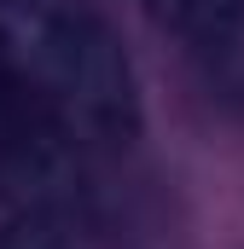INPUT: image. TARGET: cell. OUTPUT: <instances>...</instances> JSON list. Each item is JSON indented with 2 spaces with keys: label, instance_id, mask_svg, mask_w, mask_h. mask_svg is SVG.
Listing matches in <instances>:
<instances>
[{
  "label": "cell",
  "instance_id": "cell-1",
  "mask_svg": "<svg viewBox=\"0 0 244 249\" xmlns=\"http://www.w3.org/2000/svg\"><path fill=\"white\" fill-rule=\"evenodd\" d=\"M12 29L81 162L93 168L99 157H122L140 139V87L105 12L87 0H29Z\"/></svg>",
  "mask_w": 244,
  "mask_h": 249
},
{
  "label": "cell",
  "instance_id": "cell-2",
  "mask_svg": "<svg viewBox=\"0 0 244 249\" xmlns=\"http://www.w3.org/2000/svg\"><path fill=\"white\" fill-rule=\"evenodd\" d=\"M0 191L53 220L87 203V162L64 139L59 116L23 58V41L6 18H0Z\"/></svg>",
  "mask_w": 244,
  "mask_h": 249
},
{
  "label": "cell",
  "instance_id": "cell-3",
  "mask_svg": "<svg viewBox=\"0 0 244 249\" xmlns=\"http://www.w3.org/2000/svg\"><path fill=\"white\" fill-rule=\"evenodd\" d=\"M145 12L209 58H233L244 47V0H145Z\"/></svg>",
  "mask_w": 244,
  "mask_h": 249
},
{
  "label": "cell",
  "instance_id": "cell-4",
  "mask_svg": "<svg viewBox=\"0 0 244 249\" xmlns=\"http://www.w3.org/2000/svg\"><path fill=\"white\" fill-rule=\"evenodd\" d=\"M0 6H12V12H18V6H29V0H0Z\"/></svg>",
  "mask_w": 244,
  "mask_h": 249
}]
</instances>
